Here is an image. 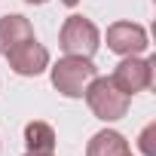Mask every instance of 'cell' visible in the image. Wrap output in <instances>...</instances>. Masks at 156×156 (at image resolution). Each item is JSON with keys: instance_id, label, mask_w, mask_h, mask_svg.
Here are the masks:
<instances>
[{"instance_id": "obj_1", "label": "cell", "mask_w": 156, "mask_h": 156, "mask_svg": "<svg viewBox=\"0 0 156 156\" xmlns=\"http://www.w3.org/2000/svg\"><path fill=\"white\" fill-rule=\"evenodd\" d=\"M52 76V86L64 95V98H83L86 86L98 76V67L92 64V58L83 55H64L49 67Z\"/></svg>"}, {"instance_id": "obj_2", "label": "cell", "mask_w": 156, "mask_h": 156, "mask_svg": "<svg viewBox=\"0 0 156 156\" xmlns=\"http://www.w3.org/2000/svg\"><path fill=\"white\" fill-rule=\"evenodd\" d=\"M83 98H86L89 110L98 119H104V122H116V119H122L129 113V95H122L113 86L110 76H95V80L86 86Z\"/></svg>"}, {"instance_id": "obj_3", "label": "cell", "mask_w": 156, "mask_h": 156, "mask_svg": "<svg viewBox=\"0 0 156 156\" xmlns=\"http://www.w3.org/2000/svg\"><path fill=\"white\" fill-rule=\"evenodd\" d=\"M58 46L64 49V55H83L92 58L95 49L101 46V31L95 28L92 19L83 16H67L61 31H58Z\"/></svg>"}, {"instance_id": "obj_4", "label": "cell", "mask_w": 156, "mask_h": 156, "mask_svg": "<svg viewBox=\"0 0 156 156\" xmlns=\"http://www.w3.org/2000/svg\"><path fill=\"white\" fill-rule=\"evenodd\" d=\"M153 58H141V55H126L119 64H116V70L110 73V80H113V86L122 92V95H135V92H144V89H150L153 86Z\"/></svg>"}, {"instance_id": "obj_5", "label": "cell", "mask_w": 156, "mask_h": 156, "mask_svg": "<svg viewBox=\"0 0 156 156\" xmlns=\"http://www.w3.org/2000/svg\"><path fill=\"white\" fill-rule=\"evenodd\" d=\"M9 61V67L19 73V76H40L46 67H49V49L43 43H37V37L19 43L16 49H9L3 55Z\"/></svg>"}, {"instance_id": "obj_6", "label": "cell", "mask_w": 156, "mask_h": 156, "mask_svg": "<svg viewBox=\"0 0 156 156\" xmlns=\"http://www.w3.org/2000/svg\"><path fill=\"white\" fill-rule=\"evenodd\" d=\"M147 31L138 22H113L107 28V49L116 55H141L147 52Z\"/></svg>"}, {"instance_id": "obj_7", "label": "cell", "mask_w": 156, "mask_h": 156, "mask_svg": "<svg viewBox=\"0 0 156 156\" xmlns=\"http://www.w3.org/2000/svg\"><path fill=\"white\" fill-rule=\"evenodd\" d=\"M31 37H34V25H31L25 16L12 12V16H3V19H0V55H6L9 49H16L19 43H25V40H31Z\"/></svg>"}, {"instance_id": "obj_8", "label": "cell", "mask_w": 156, "mask_h": 156, "mask_svg": "<svg viewBox=\"0 0 156 156\" xmlns=\"http://www.w3.org/2000/svg\"><path fill=\"white\" fill-rule=\"evenodd\" d=\"M122 153H129V141L113 129L95 132L92 141L86 144V156H122Z\"/></svg>"}, {"instance_id": "obj_9", "label": "cell", "mask_w": 156, "mask_h": 156, "mask_svg": "<svg viewBox=\"0 0 156 156\" xmlns=\"http://www.w3.org/2000/svg\"><path fill=\"white\" fill-rule=\"evenodd\" d=\"M25 147H28V153H52L55 150V129L40 119L28 122L25 126Z\"/></svg>"}, {"instance_id": "obj_10", "label": "cell", "mask_w": 156, "mask_h": 156, "mask_svg": "<svg viewBox=\"0 0 156 156\" xmlns=\"http://www.w3.org/2000/svg\"><path fill=\"white\" fill-rule=\"evenodd\" d=\"M138 147H141L144 156H156V122L144 126V132H141V138H138Z\"/></svg>"}, {"instance_id": "obj_11", "label": "cell", "mask_w": 156, "mask_h": 156, "mask_svg": "<svg viewBox=\"0 0 156 156\" xmlns=\"http://www.w3.org/2000/svg\"><path fill=\"white\" fill-rule=\"evenodd\" d=\"M58 3H64V6H76L80 0H58Z\"/></svg>"}, {"instance_id": "obj_12", "label": "cell", "mask_w": 156, "mask_h": 156, "mask_svg": "<svg viewBox=\"0 0 156 156\" xmlns=\"http://www.w3.org/2000/svg\"><path fill=\"white\" fill-rule=\"evenodd\" d=\"M25 3H31V6H43L46 0H25Z\"/></svg>"}, {"instance_id": "obj_13", "label": "cell", "mask_w": 156, "mask_h": 156, "mask_svg": "<svg viewBox=\"0 0 156 156\" xmlns=\"http://www.w3.org/2000/svg\"><path fill=\"white\" fill-rule=\"evenodd\" d=\"M25 156H52V153H25Z\"/></svg>"}, {"instance_id": "obj_14", "label": "cell", "mask_w": 156, "mask_h": 156, "mask_svg": "<svg viewBox=\"0 0 156 156\" xmlns=\"http://www.w3.org/2000/svg\"><path fill=\"white\" fill-rule=\"evenodd\" d=\"M122 156H132V153H122Z\"/></svg>"}]
</instances>
